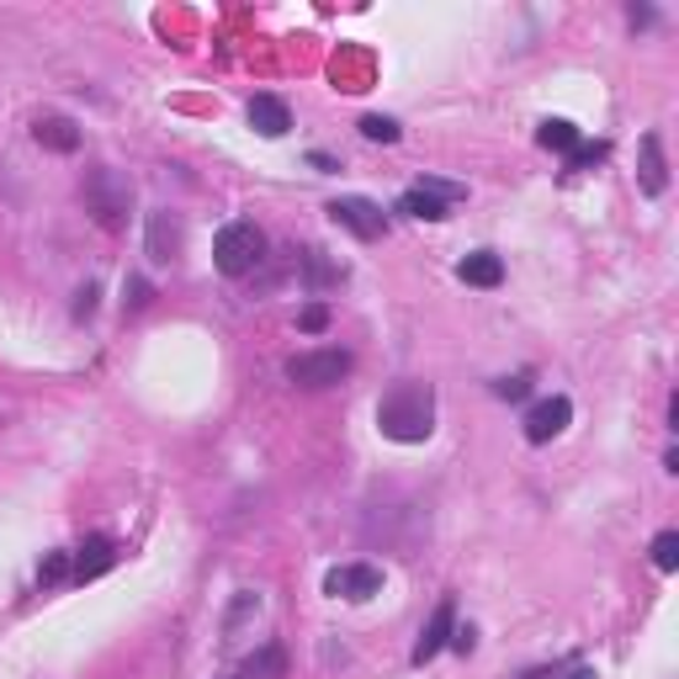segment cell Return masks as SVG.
Wrapping results in <instances>:
<instances>
[{
  "mask_svg": "<svg viewBox=\"0 0 679 679\" xmlns=\"http://www.w3.org/2000/svg\"><path fill=\"white\" fill-rule=\"evenodd\" d=\"M298 329H303V335H324V329H329V308H324V303H308V308L298 314Z\"/></svg>",
  "mask_w": 679,
  "mask_h": 679,
  "instance_id": "25",
  "label": "cell"
},
{
  "mask_svg": "<svg viewBox=\"0 0 679 679\" xmlns=\"http://www.w3.org/2000/svg\"><path fill=\"white\" fill-rule=\"evenodd\" d=\"M457 277L468 281V287H499L505 281V260L494 250H473V255L457 260Z\"/></svg>",
  "mask_w": 679,
  "mask_h": 679,
  "instance_id": "14",
  "label": "cell"
},
{
  "mask_svg": "<svg viewBox=\"0 0 679 679\" xmlns=\"http://www.w3.org/2000/svg\"><path fill=\"white\" fill-rule=\"evenodd\" d=\"M562 679H599L595 669H573V675H562Z\"/></svg>",
  "mask_w": 679,
  "mask_h": 679,
  "instance_id": "31",
  "label": "cell"
},
{
  "mask_svg": "<svg viewBox=\"0 0 679 679\" xmlns=\"http://www.w3.org/2000/svg\"><path fill=\"white\" fill-rule=\"evenodd\" d=\"M627 22H632V27H653V11H647V5H632Z\"/></svg>",
  "mask_w": 679,
  "mask_h": 679,
  "instance_id": "29",
  "label": "cell"
},
{
  "mask_svg": "<svg viewBox=\"0 0 679 679\" xmlns=\"http://www.w3.org/2000/svg\"><path fill=\"white\" fill-rule=\"evenodd\" d=\"M446 647H457V653L468 658V653L478 647V632H473V627H457V632H451V642H446Z\"/></svg>",
  "mask_w": 679,
  "mask_h": 679,
  "instance_id": "28",
  "label": "cell"
},
{
  "mask_svg": "<svg viewBox=\"0 0 679 679\" xmlns=\"http://www.w3.org/2000/svg\"><path fill=\"white\" fill-rule=\"evenodd\" d=\"M287 664H292V658H287L281 642H260L240 664V679H287Z\"/></svg>",
  "mask_w": 679,
  "mask_h": 679,
  "instance_id": "13",
  "label": "cell"
},
{
  "mask_svg": "<svg viewBox=\"0 0 679 679\" xmlns=\"http://www.w3.org/2000/svg\"><path fill=\"white\" fill-rule=\"evenodd\" d=\"M149 298H155V287H149L144 277H128V281H122V308H128V314L149 308Z\"/></svg>",
  "mask_w": 679,
  "mask_h": 679,
  "instance_id": "21",
  "label": "cell"
},
{
  "mask_svg": "<svg viewBox=\"0 0 679 679\" xmlns=\"http://www.w3.org/2000/svg\"><path fill=\"white\" fill-rule=\"evenodd\" d=\"M568 420H573V403L562 399V393H553V399H542L525 414V440H531V446H547L553 436L568 431Z\"/></svg>",
  "mask_w": 679,
  "mask_h": 679,
  "instance_id": "8",
  "label": "cell"
},
{
  "mask_svg": "<svg viewBox=\"0 0 679 679\" xmlns=\"http://www.w3.org/2000/svg\"><path fill=\"white\" fill-rule=\"evenodd\" d=\"M255 610H260V595H250V590H244V595L234 599V610H229V621H223V632H240Z\"/></svg>",
  "mask_w": 679,
  "mask_h": 679,
  "instance_id": "24",
  "label": "cell"
},
{
  "mask_svg": "<svg viewBox=\"0 0 679 679\" xmlns=\"http://www.w3.org/2000/svg\"><path fill=\"white\" fill-rule=\"evenodd\" d=\"M653 568L658 573H675L679 568V531H658L653 536Z\"/></svg>",
  "mask_w": 679,
  "mask_h": 679,
  "instance_id": "19",
  "label": "cell"
},
{
  "mask_svg": "<svg viewBox=\"0 0 679 679\" xmlns=\"http://www.w3.org/2000/svg\"><path fill=\"white\" fill-rule=\"evenodd\" d=\"M351 372V351H298L287 361V377L298 388H335Z\"/></svg>",
  "mask_w": 679,
  "mask_h": 679,
  "instance_id": "4",
  "label": "cell"
},
{
  "mask_svg": "<svg viewBox=\"0 0 679 679\" xmlns=\"http://www.w3.org/2000/svg\"><path fill=\"white\" fill-rule=\"evenodd\" d=\"M266 260V234L255 229V223H223L218 229V240H213V266L223 271V277H250L255 266Z\"/></svg>",
  "mask_w": 679,
  "mask_h": 679,
  "instance_id": "3",
  "label": "cell"
},
{
  "mask_svg": "<svg viewBox=\"0 0 679 679\" xmlns=\"http://www.w3.org/2000/svg\"><path fill=\"white\" fill-rule=\"evenodd\" d=\"M531 383H536L531 372H516V377H499V383H494V393H499V399H510V403H520V399H531Z\"/></svg>",
  "mask_w": 679,
  "mask_h": 679,
  "instance_id": "23",
  "label": "cell"
},
{
  "mask_svg": "<svg viewBox=\"0 0 679 679\" xmlns=\"http://www.w3.org/2000/svg\"><path fill=\"white\" fill-rule=\"evenodd\" d=\"M599 160H605V144H579V149L568 155V165H573V170H584V165H599Z\"/></svg>",
  "mask_w": 679,
  "mask_h": 679,
  "instance_id": "26",
  "label": "cell"
},
{
  "mask_svg": "<svg viewBox=\"0 0 679 679\" xmlns=\"http://www.w3.org/2000/svg\"><path fill=\"white\" fill-rule=\"evenodd\" d=\"M85 197V213L101 223V229H122L128 223V207H133V186H128V175H118L112 165H96L90 175H85L81 186Z\"/></svg>",
  "mask_w": 679,
  "mask_h": 679,
  "instance_id": "2",
  "label": "cell"
},
{
  "mask_svg": "<svg viewBox=\"0 0 679 679\" xmlns=\"http://www.w3.org/2000/svg\"><path fill=\"white\" fill-rule=\"evenodd\" d=\"M33 138H38L43 149H53V155H75L81 149V128L70 118H38Z\"/></svg>",
  "mask_w": 679,
  "mask_h": 679,
  "instance_id": "15",
  "label": "cell"
},
{
  "mask_svg": "<svg viewBox=\"0 0 679 679\" xmlns=\"http://www.w3.org/2000/svg\"><path fill=\"white\" fill-rule=\"evenodd\" d=\"M112 562H118V547H112L107 536H90L81 553H75V573H70V579H75V584H90V579H101Z\"/></svg>",
  "mask_w": 679,
  "mask_h": 679,
  "instance_id": "12",
  "label": "cell"
},
{
  "mask_svg": "<svg viewBox=\"0 0 679 679\" xmlns=\"http://www.w3.org/2000/svg\"><path fill=\"white\" fill-rule=\"evenodd\" d=\"M451 632H457V599L446 595L436 610H431V621L420 627V638H414V653H409V664H414V669H425V664L436 658L440 647L451 642Z\"/></svg>",
  "mask_w": 679,
  "mask_h": 679,
  "instance_id": "6",
  "label": "cell"
},
{
  "mask_svg": "<svg viewBox=\"0 0 679 679\" xmlns=\"http://www.w3.org/2000/svg\"><path fill=\"white\" fill-rule=\"evenodd\" d=\"M399 213L420 218V223H440V218H446L451 207H446L440 197H431V192H420V186H414V192H403V197H399Z\"/></svg>",
  "mask_w": 679,
  "mask_h": 679,
  "instance_id": "18",
  "label": "cell"
},
{
  "mask_svg": "<svg viewBox=\"0 0 679 679\" xmlns=\"http://www.w3.org/2000/svg\"><path fill=\"white\" fill-rule=\"evenodd\" d=\"M361 138H372V144H399L403 128L393 118H377V112H372V118H361Z\"/></svg>",
  "mask_w": 679,
  "mask_h": 679,
  "instance_id": "20",
  "label": "cell"
},
{
  "mask_svg": "<svg viewBox=\"0 0 679 679\" xmlns=\"http://www.w3.org/2000/svg\"><path fill=\"white\" fill-rule=\"evenodd\" d=\"M308 165H314V170H340V160H329V155H319V149L308 155Z\"/></svg>",
  "mask_w": 679,
  "mask_h": 679,
  "instance_id": "30",
  "label": "cell"
},
{
  "mask_svg": "<svg viewBox=\"0 0 679 679\" xmlns=\"http://www.w3.org/2000/svg\"><path fill=\"white\" fill-rule=\"evenodd\" d=\"M250 128H255L260 138H281V133L292 128L287 101H281V96H250Z\"/></svg>",
  "mask_w": 679,
  "mask_h": 679,
  "instance_id": "11",
  "label": "cell"
},
{
  "mask_svg": "<svg viewBox=\"0 0 679 679\" xmlns=\"http://www.w3.org/2000/svg\"><path fill=\"white\" fill-rule=\"evenodd\" d=\"M536 144H542V149H558V155H573V149H579V128L562 118H547L536 128Z\"/></svg>",
  "mask_w": 679,
  "mask_h": 679,
  "instance_id": "17",
  "label": "cell"
},
{
  "mask_svg": "<svg viewBox=\"0 0 679 679\" xmlns=\"http://www.w3.org/2000/svg\"><path fill=\"white\" fill-rule=\"evenodd\" d=\"M383 590V568H372V562H351V568H329L324 573V595H345V599H372Z\"/></svg>",
  "mask_w": 679,
  "mask_h": 679,
  "instance_id": "7",
  "label": "cell"
},
{
  "mask_svg": "<svg viewBox=\"0 0 679 679\" xmlns=\"http://www.w3.org/2000/svg\"><path fill=\"white\" fill-rule=\"evenodd\" d=\"M377 431L399 446H420L436 431V388L431 383H399L377 399Z\"/></svg>",
  "mask_w": 679,
  "mask_h": 679,
  "instance_id": "1",
  "label": "cell"
},
{
  "mask_svg": "<svg viewBox=\"0 0 679 679\" xmlns=\"http://www.w3.org/2000/svg\"><path fill=\"white\" fill-rule=\"evenodd\" d=\"M638 186L647 192V197H664V192H669V165H664V138H658V133H647V138H642Z\"/></svg>",
  "mask_w": 679,
  "mask_h": 679,
  "instance_id": "10",
  "label": "cell"
},
{
  "mask_svg": "<svg viewBox=\"0 0 679 679\" xmlns=\"http://www.w3.org/2000/svg\"><path fill=\"white\" fill-rule=\"evenodd\" d=\"M181 240H186V223H181V213H149V260L155 266H170L175 255H181Z\"/></svg>",
  "mask_w": 679,
  "mask_h": 679,
  "instance_id": "9",
  "label": "cell"
},
{
  "mask_svg": "<svg viewBox=\"0 0 679 679\" xmlns=\"http://www.w3.org/2000/svg\"><path fill=\"white\" fill-rule=\"evenodd\" d=\"M70 573H75V562H70V553H48V558H43V568H38V579H43V584H64Z\"/></svg>",
  "mask_w": 679,
  "mask_h": 679,
  "instance_id": "22",
  "label": "cell"
},
{
  "mask_svg": "<svg viewBox=\"0 0 679 679\" xmlns=\"http://www.w3.org/2000/svg\"><path fill=\"white\" fill-rule=\"evenodd\" d=\"M96 298H101L96 281H85L81 292H75V319H90V314H96Z\"/></svg>",
  "mask_w": 679,
  "mask_h": 679,
  "instance_id": "27",
  "label": "cell"
},
{
  "mask_svg": "<svg viewBox=\"0 0 679 679\" xmlns=\"http://www.w3.org/2000/svg\"><path fill=\"white\" fill-rule=\"evenodd\" d=\"M303 277H308L314 292H324V287H340V281H345V266H335L324 250H303Z\"/></svg>",
  "mask_w": 679,
  "mask_h": 679,
  "instance_id": "16",
  "label": "cell"
},
{
  "mask_svg": "<svg viewBox=\"0 0 679 679\" xmlns=\"http://www.w3.org/2000/svg\"><path fill=\"white\" fill-rule=\"evenodd\" d=\"M324 213H329V223H340L345 234H356V240H366V244L388 234V213L366 197H335Z\"/></svg>",
  "mask_w": 679,
  "mask_h": 679,
  "instance_id": "5",
  "label": "cell"
}]
</instances>
